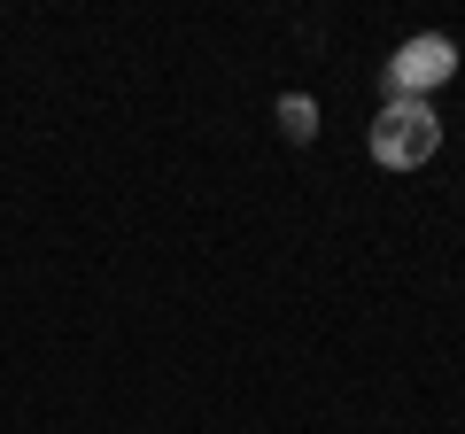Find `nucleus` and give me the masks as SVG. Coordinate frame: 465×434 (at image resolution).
<instances>
[{
    "mask_svg": "<svg viewBox=\"0 0 465 434\" xmlns=\"http://www.w3.org/2000/svg\"><path fill=\"white\" fill-rule=\"evenodd\" d=\"M365 148H372V163H381V171L434 163V155H442V117H434V101H381Z\"/></svg>",
    "mask_w": 465,
    "mask_h": 434,
    "instance_id": "nucleus-1",
    "label": "nucleus"
},
{
    "mask_svg": "<svg viewBox=\"0 0 465 434\" xmlns=\"http://www.w3.org/2000/svg\"><path fill=\"white\" fill-rule=\"evenodd\" d=\"M450 78H458V39L450 32H419L381 63V94L388 101H427L434 85H450Z\"/></svg>",
    "mask_w": 465,
    "mask_h": 434,
    "instance_id": "nucleus-2",
    "label": "nucleus"
},
{
    "mask_svg": "<svg viewBox=\"0 0 465 434\" xmlns=\"http://www.w3.org/2000/svg\"><path fill=\"white\" fill-rule=\"evenodd\" d=\"M280 133L287 140H311L318 133V101L311 94H280Z\"/></svg>",
    "mask_w": 465,
    "mask_h": 434,
    "instance_id": "nucleus-3",
    "label": "nucleus"
}]
</instances>
